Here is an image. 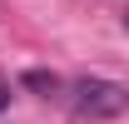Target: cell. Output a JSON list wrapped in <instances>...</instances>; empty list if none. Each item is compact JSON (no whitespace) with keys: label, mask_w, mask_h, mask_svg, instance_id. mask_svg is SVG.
I'll list each match as a JSON object with an SVG mask.
<instances>
[{"label":"cell","mask_w":129,"mask_h":124,"mask_svg":"<svg viewBox=\"0 0 129 124\" xmlns=\"http://www.w3.org/2000/svg\"><path fill=\"white\" fill-rule=\"evenodd\" d=\"M70 104L80 119H119L129 109V89L119 79H99V75H84L70 84Z\"/></svg>","instance_id":"1"},{"label":"cell","mask_w":129,"mask_h":124,"mask_svg":"<svg viewBox=\"0 0 129 124\" xmlns=\"http://www.w3.org/2000/svg\"><path fill=\"white\" fill-rule=\"evenodd\" d=\"M20 84H25V89H35L40 99H50V94H60V89H64L60 75H50V70H25V75H20Z\"/></svg>","instance_id":"2"},{"label":"cell","mask_w":129,"mask_h":124,"mask_svg":"<svg viewBox=\"0 0 129 124\" xmlns=\"http://www.w3.org/2000/svg\"><path fill=\"white\" fill-rule=\"evenodd\" d=\"M5 109H10V79L0 75V114H5Z\"/></svg>","instance_id":"3"},{"label":"cell","mask_w":129,"mask_h":124,"mask_svg":"<svg viewBox=\"0 0 129 124\" xmlns=\"http://www.w3.org/2000/svg\"><path fill=\"white\" fill-rule=\"evenodd\" d=\"M124 30H129V15H124Z\"/></svg>","instance_id":"4"}]
</instances>
